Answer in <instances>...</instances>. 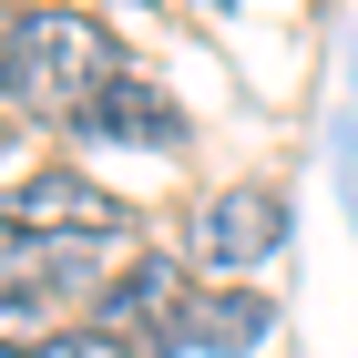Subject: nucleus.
I'll return each mask as SVG.
<instances>
[{
	"mask_svg": "<svg viewBox=\"0 0 358 358\" xmlns=\"http://www.w3.org/2000/svg\"><path fill=\"white\" fill-rule=\"evenodd\" d=\"M113 83V31L92 10H21V41H10V72L0 92L41 123H83Z\"/></svg>",
	"mask_w": 358,
	"mask_h": 358,
	"instance_id": "obj_1",
	"label": "nucleus"
},
{
	"mask_svg": "<svg viewBox=\"0 0 358 358\" xmlns=\"http://www.w3.org/2000/svg\"><path fill=\"white\" fill-rule=\"evenodd\" d=\"M0 215L21 236H41V246H123V205L92 174H21Z\"/></svg>",
	"mask_w": 358,
	"mask_h": 358,
	"instance_id": "obj_2",
	"label": "nucleus"
},
{
	"mask_svg": "<svg viewBox=\"0 0 358 358\" xmlns=\"http://www.w3.org/2000/svg\"><path fill=\"white\" fill-rule=\"evenodd\" d=\"M276 246H287V194L276 185H225V194L194 205V266L246 276V266H266Z\"/></svg>",
	"mask_w": 358,
	"mask_h": 358,
	"instance_id": "obj_3",
	"label": "nucleus"
},
{
	"mask_svg": "<svg viewBox=\"0 0 358 358\" xmlns=\"http://www.w3.org/2000/svg\"><path fill=\"white\" fill-rule=\"evenodd\" d=\"M185 266H174V256H134V266L113 276V297L92 307L83 328H103V338H123V348H134V338H154V348H164L174 338V317H185Z\"/></svg>",
	"mask_w": 358,
	"mask_h": 358,
	"instance_id": "obj_4",
	"label": "nucleus"
},
{
	"mask_svg": "<svg viewBox=\"0 0 358 358\" xmlns=\"http://www.w3.org/2000/svg\"><path fill=\"white\" fill-rule=\"evenodd\" d=\"M276 328V307L246 297V287H215V297H185V317H174L164 348H205V358H246L256 338Z\"/></svg>",
	"mask_w": 358,
	"mask_h": 358,
	"instance_id": "obj_5",
	"label": "nucleus"
},
{
	"mask_svg": "<svg viewBox=\"0 0 358 358\" xmlns=\"http://www.w3.org/2000/svg\"><path fill=\"white\" fill-rule=\"evenodd\" d=\"M72 134H103V143H174L185 123H174V103H164L154 83H134V72H113V83H103V103H92L83 123H72Z\"/></svg>",
	"mask_w": 358,
	"mask_h": 358,
	"instance_id": "obj_6",
	"label": "nucleus"
},
{
	"mask_svg": "<svg viewBox=\"0 0 358 358\" xmlns=\"http://www.w3.org/2000/svg\"><path fill=\"white\" fill-rule=\"evenodd\" d=\"M31 358H134L123 338H103V328H62V338H41Z\"/></svg>",
	"mask_w": 358,
	"mask_h": 358,
	"instance_id": "obj_7",
	"label": "nucleus"
},
{
	"mask_svg": "<svg viewBox=\"0 0 358 358\" xmlns=\"http://www.w3.org/2000/svg\"><path fill=\"white\" fill-rule=\"evenodd\" d=\"M10 41H21V10H0V72H10Z\"/></svg>",
	"mask_w": 358,
	"mask_h": 358,
	"instance_id": "obj_8",
	"label": "nucleus"
},
{
	"mask_svg": "<svg viewBox=\"0 0 358 358\" xmlns=\"http://www.w3.org/2000/svg\"><path fill=\"white\" fill-rule=\"evenodd\" d=\"M0 164H10V113H0Z\"/></svg>",
	"mask_w": 358,
	"mask_h": 358,
	"instance_id": "obj_9",
	"label": "nucleus"
}]
</instances>
